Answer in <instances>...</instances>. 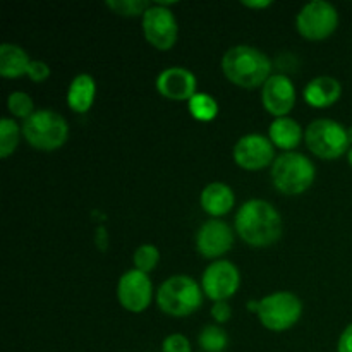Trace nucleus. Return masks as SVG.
<instances>
[{"mask_svg": "<svg viewBox=\"0 0 352 352\" xmlns=\"http://www.w3.org/2000/svg\"><path fill=\"white\" fill-rule=\"evenodd\" d=\"M236 234L251 248H268L282 237L284 223L278 210L265 199L243 203L234 220Z\"/></svg>", "mask_w": 352, "mask_h": 352, "instance_id": "obj_1", "label": "nucleus"}, {"mask_svg": "<svg viewBox=\"0 0 352 352\" xmlns=\"http://www.w3.org/2000/svg\"><path fill=\"white\" fill-rule=\"evenodd\" d=\"M222 72L232 85L244 89L263 86L272 76V60L250 45H236L222 57Z\"/></svg>", "mask_w": 352, "mask_h": 352, "instance_id": "obj_2", "label": "nucleus"}, {"mask_svg": "<svg viewBox=\"0 0 352 352\" xmlns=\"http://www.w3.org/2000/svg\"><path fill=\"white\" fill-rule=\"evenodd\" d=\"M272 184L285 196H299L308 191L316 177L315 164L299 151L280 153L270 168Z\"/></svg>", "mask_w": 352, "mask_h": 352, "instance_id": "obj_3", "label": "nucleus"}, {"mask_svg": "<svg viewBox=\"0 0 352 352\" xmlns=\"http://www.w3.org/2000/svg\"><path fill=\"white\" fill-rule=\"evenodd\" d=\"M201 285L189 275H172L162 282L157 291V305L160 311L172 318H186L198 311L203 305Z\"/></svg>", "mask_w": 352, "mask_h": 352, "instance_id": "obj_4", "label": "nucleus"}, {"mask_svg": "<svg viewBox=\"0 0 352 352\" xmlns=\"http://www.w3.org/2000/svg\"><path fill=\"white\" fill-rule=\"evenodd\" d=\"M23 138L40 151H55L69 140V124L52 109H40L21 124Z\"/></svg>", "mask_w": 352, "mask_h": 352, "instance_id": "obj_5", "label": "nucleus"}, {"mask_svg": "<svg viewBox=\"0 0 352 352\" xmlns=\"http://www.w3.org/2000/svg\"><path fill=\"white\" fill-rule=\"evenodd\" d=\"M306 146L322 160H337L349 153L347 127L333 119H316L305 131Z\"/></svg>", "mask_w": 352, "mask_h": 352, "instance_id": "obj_6", "label": "nucleus"}, {"mask_svg": "<svg viewBox=\"0 0 352 352\" xmlns=\"http://www.w3.org/2000/svg\"><path fill=\"white\" fill-rule=\"evenodd\" d=\"M302 301L292 292H274L260 299L258 320L270 332H285L302 316Z\"/></svg>", "mask_w": 352, "mask_h": 352, "instance_id": "obj_7", "label": "nucleus"}, {"mask_svg": "<svg viewBox=\"0 0 352 352\" xmlns=\"http://www.w3.org/2000/svg\"><path fill=\"white\" fill-rule=\"evenodd\" d=\"M339 26V12L325 0H313L299 10L296 30L305 40L323 41L332 36Z\"/></svg>", "mask_w": 352, "mask_h": 352, "instance_id": "obj_8", "label": "nucleus"}, {"mask_svg": "<svg viewBox=\"0 0 352 352\" xmlns=\"http://www.w3.org/2000/svg\"><path fill=\"white\" fill-rule=\"evenodd\" d=\"M172 3H151L143 16V33L148 43L157 50H170L179 38V24L168 7Z\"/></svg>", "mask_w": 352, "mask_h": 352, "instance_id": "obj_9", "label": "nucleus"}, {"mask_svg": "<svg viewBox=\"0 0 352 352\" xmlns=\"http://www.w3.org/2000/svg\"><path fill=\"white\" fill-rule=\"evenodd\" d=\"M241 285L239 268L229 260L212 261L201 277V289L213 302L229 301Z\"/></svg>", "mask_w": 352, "mask_h": 352, "instance_id": "obj_10", "label": "nucleus"}, {"mask_svg": "<svg viewBox=\"0 0 352 352\" xmlns=\"http://www.w3.org/2000/svg\"><path fill=\"white\" fill-rule=\"evenodd\" d=\"M234 162L239 168L248 172H256L267 168L275 162V146L270 138L260 133L244 134L234 144Z\"/></svg>", "mask_w": 352, "mask_h": 352, "instance_id": "obj_11", "label": "nucleus"}, {"mask_svg": "<svg viewBox=\"0 0 352 352\" xmlns=\"http://www.w3.org/2000/svg\"><path fill=\"white\" fill-rule=\"evenodd\" d=\"M117 299L124 309L131 313H143L150 308L153 299V282L143 272L127 270L117 284Z\"/></svg>", "mask_w": 352, "mask_h": 352, "instance_id": "obj_12", "label": "nucleus"}, {"mask_svg": "<svg viewBox=\"0 0 352 352\" xmlns=\"http://www.w3.org/2000/svg\"><path fill=\"white\" fill-rule=\"evenodd\" d=\"M234 246V230L220 219L206 220L196 232V250L206 260H219Z\"/></svg>", "mask_w": 352, "mask_h": 352, "instance_id": "obj_13", "label": "nucleus"}, {"mask_svg": "<svg viewBox=\"0 0 352 352\" xmlns=\"http://www.w3.org/2000/svg\"><path fill=\"white\" fill-rule=\"evenodd\" d=\"M261 103L275 119L289 117V112L296 105V88L291 78L285 74H272L261 86Z\"/></svg>", "mask_w": 352, "mask_h": 352, "instance_id": "obj_14", "label": "nucleus"}, {"mask_svg": "<svg viewBox=\"0 0 352 352\" xmlns=\"http://www.w3.org/2000/svg\"><path fill=\"white\" fill-rule=\"evenodd\" d=\"M198 79L189 69L168 67L162 71L157 78V91L164 98L174 100V102H189L196 95Z\"/></svg>", "mask_w": 352, "mask_h": 352, "instance_id": "obj_15", "label": "nucleus"}, {"mask_svg": "<svg viewBox=\"0 0 352 352\" xmlns=\"http://www.w3.org/2000/svg\"><path fill=\"white\" fill-rule=\"evenodd\" d=\"M302 96L313 109H329L342 96V85L332 76H318L306 85Z\"/></svg>", "mask_w": 352, "mask_h": 352, "instance_id": "obj_16", "label": "nucleus"}, {"mask_svg": "<svg viewBox=\"0 0 352 352\" xmlns=\"http://www.w3.org/2000/svg\"><path fill=\"white\" fill-rule=\"evenodd\" d=\"M199 205L205 213H208L212 219H220L232 212L236 205V195L232 188L223 182H212L206 186L199 196Z\"/></svg>", "mask_w": 352, "mask_h": 352, "instance_id": "obj_17", "label": "nucleus"}, {"mask_svg": "<svg viewBox=\"0 0 352 352\" xmlns=\"http://www.w3.org/2000/svg\"><path fill=\"white\" fill-rule=\"evenodd\" d=\"M268 138L275 148L284 150L285 153V151H294L301 144L305 134H302V127L298 120L292 117H280L270 124Z\"/></svg>", "mask_w": 352, "mask_h": 352, "instance_id": "obj_18", "label": "nucleus"}, {"mask_svg": "<svg viewBox=\"0 0 352 352\" xmlns=\"http://www.w3.org/2000/svg\"><path fill=\"white\" fill-rule=\"evenodd\" d=\"M96 82L93 76L78 74L67 89V105L72 112L86 113L95 103Z\"/></svg>", "mask_w": 352, "mask_h": 352, "instance_id": "obj_19", "label": "nucleus"}, {"mask_svg": "<svg viewBox=\"0 0 352 352\" xmlns=\"http://www.w3.org/2000/svg\"><path fill=\"white\" fill-rule=\"evenodd\" d=\"M31 58L24 48L12 43L0 45V76L6 79H17L28 76Z\"/></svg>", "mask_w": 352, "mask_h": 352, "instance_id": "obj_20", "label": "nucleus"}, {"mask_svg": "<svg viewBox=\"0 0 352 352\" xmlns=\"http://www.w3.org/2000/svg\"><path fill=\"white\" fill-rule=\"evenodd\" d=\"M189 113L199 122H212L219 116V103L208 93H196L188 102Z\"/></svg>", "mask_w": 352, "mask_h": 352, "instance_id": "obj_21", "label": "nucleus"}, {"mask_svg": "<svg viewBox=\"0 0 352 352\" xmlns=\"http://www.w3.org/2000/svg\"><path fill=\"white\" fill-rule=\"evenodd\" d=\"M21 138H23V129L17 126L16 120L10 117H3L0 120V157L3 160L16 151Z\"/></svg>", "mask_w": 352, "mask_h": 352, "instance_id": "obj_22", "label": "nucleus"}, {"mask_svg": "<svg viewBox=\"0 0 352 352\" xmlns=\"http://www.w3.org/2000/svg\"><path fill=\"white\" fill-rule=\"evenodd\" d=\"M198 344L205 352H223L229 346V336L220 325H206L199 332Z\"/></svg>", "mask_w": 352, "mask_h": 352, "instance_id": "obj_23", "label": "nucleus"}, {"mask_svg": "<svg viewBox=\"0 0 352 352\" xmlns=\"http://www.w3.org/2000/svg\"><path fill=\"white\" fill-rule=\"evenodd\" d=\"M158 261H160V251L155 244H141L133 254L134 268L143 274H150L157 268Z\"/></svg>", "mask_w": 352, "mask_h": 352, "instance_id": "obj_24", "label": "nucleus"}, {"mask_svg": "<svg viewBox=\"0 0 352 352\" xmlns=\"http://www.w3.org/2000/svg\"><path fill=\"white\" fill-rule=\"evenodd\" d=\"M7 110L10 112V116L17 117V119L26 120L28 117L33 116L36 110H34V103L31 100V96L24 91H12L7 98Z\"/></svg>", "mask_w": 352, "mask_h": 352, "instance_id": "obj_25", "label": "nucleus"}, {"mask_svg": "<svg viewBox=\"0 0 352 352\" xmlns=\"http://www.w3.org/2000/svg\"><path fill=\"white\" fill-rule=\"evenodd\" d=\"M110 10L117 14V16L124 17H136V16H144L148 9L151 7L150 2H144V0H110L105 3Z\"/></svg>", "mask_w": 352, "mask_h": 352, "instance_id": "obj_26", "label": "nucleus"}, {"mask_svg": "<svg viewBox=\"0 0 352 352\" xmlns=\"http://www.w3.org/2000/svg\"><path fill=\"white\" fill-rule=\"evenodd\" d=\"M162 352H192L191 342L182 333H172V336L165 337L164 344H162Z\"/></svg>", "mask_w": 352, "mask_h": 352, "instance_id": "obj_27", "label": "nucleus"}, {"mask_svg": "<svg viewBox=\"0 0 352 352\" xmlns=\"http://www.w3.org/2000/svg\"><path fill=\"white\" fill-rule=\"evenodd\" d=\"M28 78L33 82H45L50 78V67L47 62L31 60L30 69H28Z\"/></svg>", "mask_w": 352, "mask_h": 352, "instance_id": "obj_28", "label": "nucleus"}, {"mask_svg": "<svg viewBox=\"0 0 352 352\" xmlns=\"http://www.w3.org/2000/svg\"><path fill=\"white\" fill-rule=\"evenodd\" d=\"M210 315L212 318L215 320V323L222 325V323H227L232 316V308L227 301H219V302H213L212 309H210Z\"/></svg>", "mask_w": 352, "mask_h": 352, "instance_id": "obj_29", "label": "nucleus"}, {"mask_svg": "<svg viewBox=\"0 0 352 352\" xmlns=\"http://www.w3.org/2000/svg\"><path fill=\"white\" fill-rule=\"evenodd\" d=\"M337 352H352V323L344 329L337 342Z\"/></svg>", "mask_w": 352, "mask_h": 352, "instance_id": "obj_30", "label": "nucleus"}, {"mask_svg": "<svg viewBox=\"0 0 352 352\" xmlns=\"http://www.w3.org/2000/svg\"><path fill=\"white\" fill-rule=\"evenodd\" d=\"M244 7L248 9H267L272 6L270 0H258V2H243Z\"/></svg>", "mask_w": 352, "mask_h": 352, "instance_id": "obj_31", "label": "nucleus"}, {"mask_svg": "<svg viewBox=\"0 0 352 352\" xmlns=\"http://www.w3.org/2000/svg\"><path fill=\"white\" fill-rule=\"evenodd\" d=\"M248 309L258 315V309H260V301H250L248 302Z\"/></svg>", "mask_w": 352, "mask_h": 352, "instance_id": "obj_32", "label": "nucleus"}, {"mask_svg": "<svg viewBox=\"0 0 352 352\" xmlns=\"http://www.w3.org/2000/svg\"><path fill=\"white\" fill-rule=\"evenodd\" d=\"M347 136H349L351 146H352V126H351V127H347Z\"/></svg>", "mask_w": 352, "mask_h": 352, "instance_id": "obj_33", "label": "nucleus"}, {"mask_svg": "<svg viewBox=\"0 0 352 352\" xmlns=\"http://www.w3.org/2000/svg\"><path fill=\"white\" fill-rule=\"evenodd\" d=\"M347 160H349V165H351V167H352V146H351L349 153H347Z\"/></svg>", "mask_w": 352, "mask_h": 352, "instance_id": "obj_34", "label": "nucleus"}]
</instances>
